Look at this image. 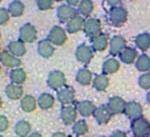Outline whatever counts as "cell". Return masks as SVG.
<instances>
[{"instance_id": "cell-1", "label": "cell", "mask_w": 150, "mask_h": 137, "mask_svg": "<svg viewBox=\"0 0 150 137\" xmlns=\"http://www.w3.org/2000/svg\"><path fill=\"white\" fill-rule=\"evenodd\" d=\"M107 20L112 26L116 28H121L127 24L128 21V11L125 7L120 5V7L109 8L108 13H107Z\"/></svg>"}, {"instance_id": "cell-2", "label": "cell", "mask_w": 150, "mask_h": 137, "mask_svg": "<svg viewBox=\"0 0 150 137\" xmlns=\"http://www.w3.org/2000/svg\"><path fill=\"white\" fill-rule=\"evenodd\" d=\"M46 83H47V86L54 91H59V90H62L63 87L67 86L66 75H65V72L61 71V70H53V71H50L49 75H47Z\"/></svg>"}, {"instance_id": "cell-3", "label": "cell", "mask_w": 150, "mask_h": 137, "mask_svg": "<svg viewBox=\"0 0 150 137\" xmlns=\"http://www.w3.org/2000/svg\"><path fill=\"white\" fill-rule=\"evenodd\" d=\"M130 131L134 137H148L150 133V121L145 117L132 120L130 123Z\"/></svg>"}, {"instance_id": "cell-4", "label": "cell", "mask_w": 150, "mask_h": 137, "mask_svg": "<svg viewBox=\"0 0 150 137\" xmlns=\"http://www.w3.org/2000/svg\"><path fill=\"white\" fill-rule=\"evenodd\" d=\"M67 31L63 29L62 26L55 25L53 26L49 31V34H47V40L52 42L54 46H63V45L67 42Z\"/></svg>"}, {"instance_id": "cell-5", "label": "cell", "mask_w": 150, "mask_h": 137, "mask_svg": "<svg viewBox=\"0 0 150 137\" xmlns=\"http://www.w3.org/2000/svg\"><path fill=\"white\" fill-rule=\"evenodd\" d=\"M38 37V32H37L36 26L30 23H25L23 26L20 28L18 32V40H21L25 44H32V42L37 41Z\"/></svg>"}, {"instance_id": "cell-6", "label": "cell", "mask_w": 150, "mask_h": 137, "mask_svg": "<svg viewBox=\"0 0 150 137\" xmlns=\"http://www.w3.org/2000/svg\"><path fill=\"white\" fill-rule=\"evenodd\" d=\"M83 32H84V34L90 40L93 38V37H96V36H99L100 33H103V32H101V21H100V18H98V17L86 18Z\"/></svg>"}, {"instance_id": "cell-7", "label": "cell", "mask_w": 150, "mask_h": 137, "mask_svg": "<svg viewBox=\"0 0 150 137\" xmlns=\"http://www.w3.org/2000/svg\"><path fill=\"white\" fill-rule=\"evenodd\" d=\"M61 120H62V123L65 125H67V127H73L75 123L78 121V109L76 107L74 106H62V108H61Z\"/></svg>"}, {"instance_id": "cell-8", "label": "cell", "mask_w": 150, "mask_h": 137, "mask_svg": "<svg viewBox=\"0 0 150 137\" xmlns=\"http://www.w3.org/2000/svg\"><path fill=\"white\" fill-rule=\"evenodd\" d=\"M78 15H79L78 8L71 7V5L66 4V3L65 4L58 5V8H57V18H58L59 23H66L67 24L71 18H74L75 16H78Z\"/></svg>"}, {"instance_id": "cell-9", "label": "cell", "mask_w": 150, "mask_h": 137, "mask_svg": "<svg viewBox=\"0 0 150 137\" xmlns=\"http://www.w3.org/2000/svg\"><path fill=\"white\" fill-rule=\"evenodd\" d=\"M75 99H76V92L71 86H66L62 90L57 91V100L62 106H73L75 103Z\"/></svg>"}, {"instance_id": "cell-10", "label": "cell", "mask_w": 150, "mask_h": 137, "mask_svg": "<svg viewBox=\"0 0 150 137\" xmlns=\"http://www.w3.org/2000/svg\"><path fill=\"white\" fill-rule=\"evenodd\" d=\"M93 49L86 44H80L75 50V58L78 62L83 63V65H88L91 61L93 60Z\"/></svg>"}, {"instance_id": "cell-11", "label": "cell", "mask_w": 150, "mask_h": 137, "mask_svg": "<svg viewBox=\"0 0 150 137\" xmlns=\"http://www.w3.org/2000/svg\"><path fill=\"white\" fill-rule=\"evenodd\" d=\"M109 42H111V38L108 37V34L100 33L99 36L91 38V48L95 53H103L109 49Z\"/></svg>"}, {"instance_id": "cell-12", "label": "cell", "mask_w": 150, "mask_h": 137, "mask_svg": "<svg viewBox=\"0 0 150 137\" xmlns=\"http://www.w3.org/2000/svg\"><path fill=\"white\" fill-rule=\"evenodd\" d=\"M124 115L130 120V121H132V120H136V119H140V117H142V115H144L142 104H141L140 102H136V100L128 102Z\"/></svg>"}, {"instance_id": "cell-13", "label": "cell", "mask_w": 150, "mask_h": 137, "mask_svg": "<svg viewBox=\"0 0 150 137\" xmlns=\"http://www.w3.org/2000/svg\"><path fill=\"white\" fill-rule=\"evenodd\" d=\"M127 103L128 102H125L124 98L116 95V96H111V98L108 99L107 106H108V108L111 109V112L113 115H122V114H125Z\"/></svg>"}, {"instance_id": "cell-14", "label": "cell", "mask_w": 150, "mask_h": 137, "mask_svg": "<svg viewBox=\"0 0 150 137\" xmlns=\"http://www.w3.org/2000/svg\"><path fill=\"white\" fill-rule=\"evenodd\" d=\"M125 48H127V40L120 34L113 36L111 38V42H109V54H111V57L120 55Z\"/></svg>"}, {"instance_id": "cell-15", "label": "cell", "mask_w": 150, "mask_h": 137, "mask_svg": "<svg viewBox=\"0 0 150 137\" xmlns=\"http://www.w3.org/2000/svg\"><path fill=\"white\" fill-rule=\"evenodd\" d=\"M112 116H113V114L111 112V109L108 108V106H107V104L99 106L98 108H96L95 114H93V117H95L96 123H98L99 125H105V124H108V123L111 121Z\"/></svg>"}, {"instance_id": "cell-16", "label": "cell", "mask_w": 150, "mask_h": 137, "mask_svg": "<svg viewBox=\"0 0 150 137\" xmlns=\"http://www.w3.org/2000/svg\"><path fill=\"white\" fill-rule=\"evenodd\" d=\"M0 61H1V65L4 66V67H8L11 70L21 67V65H23L21 58H17L13 54H11V53L8 52V49H5L1 52V54H0Z\"/></svg>"}, {"instance_id": "cell-17", "label": "cell", "mask_w": 150, "mask_h": 137, "mask_svg": "<svg viewBox=\"0 0 150 137\" xmlns=\"http://www.w3.org/2000/svg\"><path fill=\"white\" fill-rule=\"evenodd\" d=\"M75 107H76V109H78V114H79L82 117H91V116H93L96 108H98V107H95V104H93L91 100L76 102V103H75Z\"/></svg>"}, {"instance_id": "cell-18", "label": "cell", "mask_w": 150, "mask_h": 137, "mask_svg": "<svg viewBox=\"0 0 150 137\" xmlns=\"http://www.w3.org/2000/svg\"><path fill=\"white\" fill-rule=\"evenodd\" d=\"M37 53L41 55L42 58L47 60V58H52L55 53V46L49 41L47 38L41 40V41L37 44Z\"/></svg>"}, {"instance_id": "cell-19", "label": "cell", "mask_w": 150, "mask_h": 137, "mask_svg": "<svg viewBox=\"0 0 150 137\" xmlns=\"http://www.w3.org/2000/svg\"><path fill=\"white\" fill-rule=\"evenodd\" d=\"M84 23L86 18L83 16L78 15L75 16L74 18H71L67 24H66V31H67L69 34H76L79 32H83V28H84Z\"/></svg>"}, {"instance_id": "cell-20", "label": "cell", "mask_w": 150, "mask_h": 137, "mask_svg": "<svg viewBox=\"0 0 150 137\" xmlns=\"http://www.w3.org/2000/svg\"><path fill=\"white\" fill-rule=\"evenodd\" d=\"M5 95L9 100H21L24 98V87L20 84H15V83H9L8 86H5L4 90Z\"/></svg>"}, {"instance_id": "cell-21", "label": "cell", "mask_w": 150, "mask_h": 137, "mask_svg": "<svg viewBox=\"0 0 150 137\" xmlns=\"http://www.w3.org/2000/svg\"><path fill=\"white\" fill-rule=\"evenodd\" d=\"M121 61H119L117 58L111 57L108 60L104 61L103 66H101V72L105 75H111V74H116L120 69H121Z\"/></svg>"}, {"instance_id": "cell-22", "label": "cell", "mask_w": 150, "mask_h": 137, "mask_svg": "<svg viewBox=\"0 0 150 137\" xmlns=\"http://www.w3.org/2000/svg\"><path fill=\"white\" fill-rule=\"evenodd\" d=\"M8 52L11 54H13L15 57L21 58L26 54V46H25V42H23L21 40H16V41H11L7 46Z\"/></svg>"}, {"instance_id": "cell-23", "label": "cell", "mask_w": 150, "mask_h": 137, "mask_svg": "<svg viewBox=\"0 0 150 137\" xmlns=\"http://www.w3.org/2000/svg\"><path fill=\"white\" fill-rule=\"evenodd\" d=\"M120 61L125 65H132V63H136L138 58V53H137V49L134 48H130V46H127L124 50L121 52V54L119 55Z\"/></svg>"}, {"instance_id": "cell-24", "label": "cell", "mask_w": 150, "mask_h": 137, "mask_svg": "<svg viewBox=\"0 0 150 137\" xmlns=\"http://www.w3.org/2000/svg\"><path fill=\"white\" fill-rule=\"evenodd\" d=\"M20 107L24 112L32 114V112H34L37 108H38V100L32 95H25L20 100Z\"/></svg>"}, {"instance_id": "cell-25", "label": "cell", "mask_w": 150, "mask_h": 137, "mask_svg": "<svg viewBox=\"0 0 150 137\" xmlns=\"http://www.w3.org/2000/svg\"><path fill=\"white\" fill-rule=\"evenodd\" d=\"M93 74L91 72V70H88L87 67H83L80 70H78L76 75H75V80L79 83L80 86H90L93 82Z\"/></svg>"}, {"instance_id": "cell-26", "label": "cell", "mask_w": 150, "mask_h": 137, "mask_svg": "<svg viewBox=\"0 0 150 137\" xmlns=\"http://www.w3.org/2000/svg\"><path fill=\"white\" fill-rule=\"evenodd\" d=\"M109 84H111V79H109L108 75L105 74H96L95 78H93V82H92V87L95 88L96 91H100V92H103V91H105L107 88L109 87Z\"/></svg>"}, {"instance_id": "cell-27", "label": "cell", "mask_w": 150, "mask_h": 137, "mask_svg": "<svg viewBox=\"0 0 150 137\" xmlns=\"http://www.w3.org/2000/svg\"><path fill=\"white\" fill-rule=\"evenodd\" d=\"M37 100H38V108L44 109V111H47V109L54 107L57 96H53L52 94H49V92H44L38 96Z\"/></svg>"}, {"instance_id": "cell-28", "label": "cell", "mask_w": 150, "mask_h": 137, "mask_svg": "<svg viewBox=\"0 0 150 137\" xmlns=\"http://www.w3.org/2000/svg\"><path fill=\"white\" fill-rule=\"evenodd\" d=\"M26 78L28 74L23 67H17V69H12L9 71V79L11 83H15V84H20L23 86L26 82Z\"/></svg>"}, {"instance_id": "cell-29", "label": "cell", "mask_w": 150, "mask_h": 137, "mask_svg": "<svg viewBox=\"0 0 150 137\" xmlns=\"http://www.w3.org/2000/svg\"><path fill=\"white\" fill-rule=\"evenodd\" d=\"M134 44H136V46H137V49L141 50L142 53L148 52L150 49V33H148V32L140 33L134 38Z\"/></svg>"}, {"instance_id": "cell-30", "label": "cell", "mask_w": 150, "mask_h": 137, "mask_svg": "<svg viewBox=\"0 0 150 137\" xmlns=\"http://www.w3.org/2000/svg\"><path fill=\"white\" fill-rule=\"evenodd\" d=\"M32 133V125L26 120H20L15 125V135L17 137H29Z\"/></svg>"}, {"instance_id": "cell-31", "label": "cell", "mask_w": 150, "mask_h": 137, "mask_svg": "<svg viewBox=\"0 0 150 137\" xmlns=\"http://www.w3.org/2000/svg\"><path fill=\"white\" fill-rule=\"evenodd\" d=\"M95 11V4H93L92 0H82L80 4L78 5V12L80 16H83L84 18L91 17V15Z\"/></svg>"}, {"instance_id": "cell-32", "label": "cell", "mask_w": 150, "mask_h": 137, "mask_svg": "<svg viewBox=\"0 0 150 137\" xmlns=\"http://www.w3.org/2000/svg\"><path fill=\"white\" fill-rule=\"evenodd\" d=\"M8 11H9L12 17H20L25 12V4L20 0H12L8 5Z\"/></svg>"}, {"instance_id": "cell-33", "label": "cell", "mask_w": 150, "mask_h": 137, "mask_svg": "<svg viewBox=\"0 0 150 137\" xmlns=\"http://www.w3.org/2000/svg\"><path fill=\"white\" fill-rule=\"evenodd\" d=\"M136 69H137V71L140 72H149L150 71V57L148 54H140L137 58V61H136L134 63Z\"/></svg>"}, {"instance_id": "cell-34", "label": "cell", "mask_w": 150, "mask_h": 137, "mask_svg": "<svg viewBox=\"0 0 150 137\" xmlns=\"http://www.w3.org/2000/svg\"><path fill=\"white\" fill-rule=\"evenodd\" d=\"M71 129H73V133L75 135V137H82V136H86L88 132H90V125H88V123L83 119V120H78V121L73 125Z\"/></svg>"}, {"instance_id": "cell-35", "label": "cell", "mask_w": 150, "mask_h": 137, "mask_svg": "<svg viewBox=\"0 0 150 137\" xmlns=\"http://www.w3.org/2000/svg\"><path fill=\"white\" fill-rule=\"evenodd\" d=\"M138 86L142 90L150 91V71L149 72H144L138 77Z\"/></svg>"}, {"instance_id": "cell-36", "label": "cell", "mask_w": 150, "mask_h": 137, "mask_svg": "<svg viewBox=\"0 0 150 137\" xmlns=\"http://www.w3.org/2000/svg\"><path fill=\"white\" fill-rule=\"evenodd\" d=\"M54 0H36V5L40 11H50L53 8Z\"/></svg>"}, {"instance_id": "cell-37", "label": "cell", "mask_w": 150, "mask_h": 137, "mask_svg": "<svg viewBox=\"0 0 150 137\" xmlns=\"http://www.w3.org/2000/svg\"><path fill=\"white\" fill-rule=\"evenodd\" d=\"M11 17H12V16H11L8 8H4V7L0 8V24H1V25H7V24L9 23Z\"/></svg>"}, {"instance_id": "cell-38", "label": "cell", "mask_w": 150, "mask_h": 137, "mask_svg": "<svg viewBox=\"0 0 150 137\" xmlns=\"http://www.w3.org/2000/svg\"><path fill=\"white\" fill-rule=\"evenodd\" d=\"M8 128H9V120H8V117L5 115H1L0 116V132L1 133L7 132Z\"/></svg>"}, {"instance_id": "cell-39", "label": "cell", "mask_w": 150, "mask_h": 137, "mask_svg": "<svg viewBox=\"0 0 150 137\" xmlns=\"http://www.w3.org/2000/svg\"><path fill=\"white\" fill-rule=\"evenodd\" d=\"M104 1H105L111 8H113V7H120L122 0H104Z\"/></svg>"}, {"instance_id": "cell-40", "label": "cell", "mask_w": 150, "mask_h": 137, "mask_svg": "<svg viewBox=\"0 0 150 137\" xmlns=\"http://www.w3.org/2000/svg\"><path fill=\"white\" fill-rule=\"evenodd\" d=\"M65 1H66V4L71 5V7L78 8V5L80 4V1H82V0H65Z\"/></svg>"}, {"instance_id": "cell-41", "label": "cell", "mask_w": 150, "mask_h": 137, "mask_svg": "<svg viewBox=\"0 0 150 137\" xmlns=\"http://www.w3.org/2000/svg\"><path fill=\"white\" fill-rule=\"evenodd\" d=\"M111 137H128V135L124 132V131H115L111 135Z\"/></svg>"}, {"instance_id": "cell-42", "label": "cell", "mask_w": 150, "mask_h": 137, "mask_svg": "<svg viewBox=\"0 0 150 137\" xmlns=\"http://www.w3.org/2000/svg\"><path fill=\"white\" fill-rule=\"evenodd\" d=\"M52 137H69L66 133H63V132H55V133H53V136Z\"/></svg>"}, {"instance_id": "cell-43", "label": "cell", "mask_w": 150, "mask_h": 137, "mask_svg": "<svg viewBox=\"0 0 150 137\" xmlns=\"http://www.w3.org/2000/svg\"><path fill=\"white\" fill-rule=\"evenodd\" d=\"M29 137H42V135L40 132H32L30 135H29Z\"/></svg>"}, {"instance_id": "cell-44", "label": "cell", "mask_w": 150, "mask_h": 137, "mask_svg": "<svg viewBox=\"0 0 150 137\" xmlns=\"http://www.w3.org/2000/svg\"><path fill=\"white\" fill-rule=\"evenodd\" d=\"M146 102H148V104H150V91H148V94H146Z\"/></svg>"}, {"instance_id": "cell-45", "label": "cell", "mask_w": 150, "mask_h": 137, "mask_svg": "<svg viewBox=\"0 0 150 137\" xmlns=\"http://www.w3.org/2000/svg\"><path fill=\"white\" fill-rule=\"evenodd\" d=\"M61 1H63V0H54V3H61Z\"/></svg>"}, {"instance_id": "cell-46", "label": "cell", "mask_w": 150, "mask_h": 137, "mask_svg": "<svg viewBox=\"0 0 150 137\" xmlns=\"http://www.w3.org/2000/svg\"><path fill=\"white\" fill-rule=\"evenodd\" d=\"M0 137H4V136H3V135H0Z\"/></svg>"}, {"instance_id": "cell-47", "label": "cell", "mask_w": 150, "mask_h": 137, "mask_svg": "<svg viewBox=\"0 0 150 137\" xmlns=\"http://www.w3.org/2000/svg\"><path fill=\"white\" fill-rule=\"evenodd\" d=\"M82 137H87V136H82Z\"/></svg>"}, {"instance_id": "cell-48", "label": "cell", "mask_w": 150, "mask_h": 137, "mask_svg": "<svg viewBox=\"0 0 150 137\" xmlns=\"http://www.w3.org/2000/svg\"><path fill=\"white\" fill-rule=\"evenodd\" d=\"M148 137H150V133H149V136H148Z\"/></svg>"}, {"instance_id": "cell-49", "label": "cell", "mask_w": 150, "mask_h": 137, "mask_svg": "<svg viewBox=\"0 0 150 137\" xmlns=\"http://www.w3.org/2000/svg\"><path fill=\"white\" fill-rule=\"evenodd\" d=\"M101 137H105V136H101Z\"/></svg>"}]
</instances>
